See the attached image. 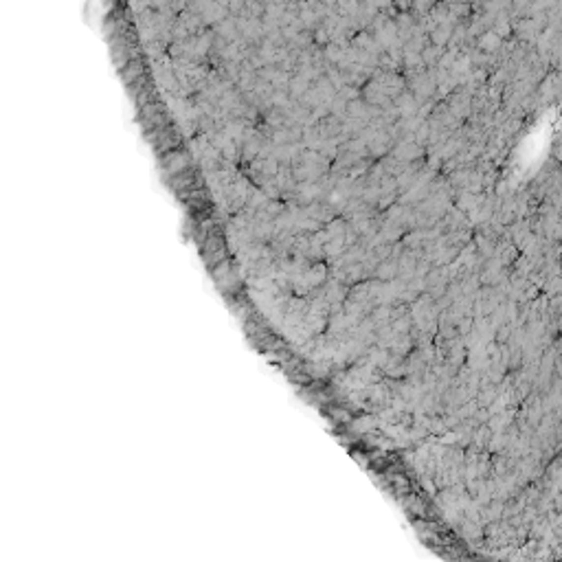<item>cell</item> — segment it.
I'll return each mask as SVG.
<instances>
[]
</instances>
